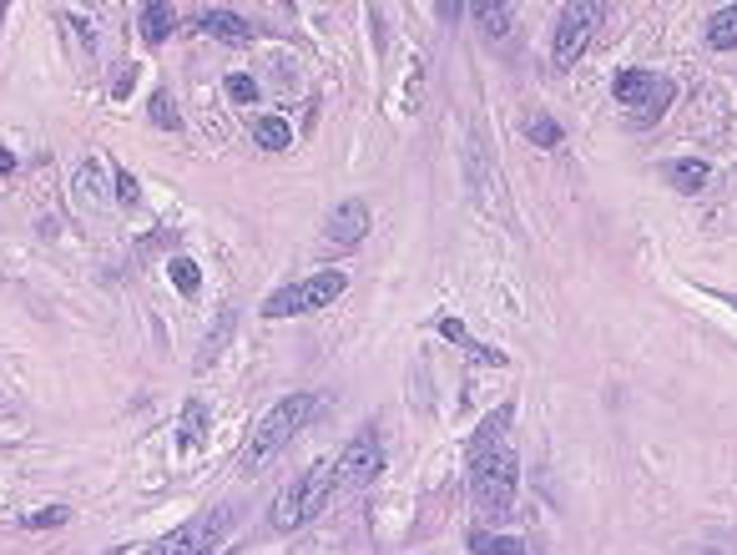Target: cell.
I'll use <instances>...</instances> for the list:
<instances>
[{
	"mask_svg": "<svg viewBox=\"0 0 737 555\" xmlns=\"http://www.w3.org/2000/svg\"><path fill=\"white\" fill-rule=\"evenodd\" d=\"M253 142L268 147V152H283V147L293 142V131H288L283 117H258V121H253Z\"/></svg>",
	"mask_w": 737,
	"mask_h": 555,
	"instance_id": "9a60e30c",
	"label": "cell"
},
{
	"mask_svg": "<svg viewBox=\"0 0 737 555\" xmlns=\"http://www.w3.org/2000/svg\"><path fill=\"white\" fill-rule=\"evenodd\" d=\"M222 87H228V97L238 101V107H258V81L253 77H228Z\"/></svg>",
	"mask_w": 737,
	"mask_h": 555,
	"instance_id": "7402d4cb",
	"label": "cell"
},
{
	"mask_svg": "<svg viewBox=\"0 0 737 555\" xmlns=\"http://www.w3.org/2000/svg\"><path fill=\"white\" fill-rule=\"evenodd\" d=\"M61 521H67V505H51V511H41V515H26L31 531H41V525H61Z\"/></svg>",
	"mask_w": 737,
	"mask_h": 555,
	"instance_id": "603a6c76",
	"label": "cell"
},
{
	"mask_svg": "<svg viewBox=\"0 0 737 555\" xmlns=\"http://www.w3.org/2000/svg\"><path fill=\"white\" fill-rule=\"evenodd\" d=\"M611 97H617V107H637V111L661 117V101H671V87L661 77H651V71L627 66V71L617 77V87H611Z\"/></svg>",
	"mask_w": 737,
	"mask_h": 555,
	"instance_id": "ba28073f",
	"label": "cell"
},
{
	"mask_svg": "<svg viewBox=\"0 0 737 555\" xmlns=\"http://www.w3.org/2000/svg\"><path fill=\"white\" fill-rule=\"evenodd\" d=\"M167 272H172V284H177V294H198V288H202V272H198V262H192V258H172V262H167Z\"/></svg>",
	"mask_w": 737,
	"mask_h": 555,
	"instance_id": "d6986e66",
	"label": "cell"
},
{
	"mask_svg": "<svg viewBox=\"0 0 737 555\" xmlns=\"http://www.w3.org/2000/svg\"><path fill=\"white\" fill-rule=\"evenodd\" d=\"M202 31L208 36H218V41H228V46H248L253 41V26L242 21L238 11H222V6H212V11H202Z\"/></svg>",
	"mask_w": 737,
	"mask_h": 555,
	"instance_id": "30bf717a",
	"label": "cell"
},
{
	"mask_svg": "<svg viewBox=\"0 0 737 555\" xmlns=\"http://www.w3.org/2000/svg\"><path fill=\"white\" fill-rule=\"evenodd\" d=\"M667 177L677 192H703L707 177H713V167L697 162V157H677V162H667Z\"/></svg>",
	"mask_w": 737,
	"mask_h": 555,
	"instance_id": "8fae6325",
	"label": "cell"
},
{
	"mask_svg": "<svg viewBox=\"0 0 737 555\" xmlns=\"http://www.w3.org/2000/svg\"><path fill=\"white\" fill-rule=\"evenodd\" d=\"M526 137H530L536 147H561V127H556L550 117H530V121H526Z\"/></svg>",
	"mask_w": 737,
	"mask_h": 555,
	"instance_id": "ffe728a7",
	"label": "cell"
},
{
	"mask_svg": "<svg viewBox=\"0 0 737 555\" xmlns=\"http://www.w3.org/2000/svg\"><path fill=\"white\" fill-rule=\"evenodd\" d=\"M0 26H6V6H0Z\"/></svg>",
	"mask_w": 737,
	"mask_h": 555,
	"instance_id": "4316f807",
	"label": "cell"
},
{
	"mask_svg": "<svg viewBox=\"0 0 737 555\" xmlns=\"http://www.w3.org/2000/svg\"><path fill=\"white\" fill-rule=\"evenodd\" d=\"M435 328H440V334H445V338H450V344H465V349H470V354H475V359H490V364H506V354H500V349H485V344H475V338H470V334H465V324H460V318H440V324H435Z\"/></svg>",
	"mask_w": 737,
	"mask_h": 555,
	"instance_id": "2e32d148",
	"label": "cell"
},
{
	"mask_svg": "<svg viewBox=\"0 0 737 555\" xmlns=\"http://www.w3.org/2000/svg\"><path fill=\"white\" fill-rule=\"evenodd\" d=\"M11 167H16V157H11V152H6V147H0V177L11 172Z\"/></svg>",
	"mask_w": 737,
	"mask_h": 555,
	"instance_id": "484cf974",
	"label": "cell"
},
{
	"mask_svg": "<svg viewBox=\"0 0 737 555\" xmlns=\"http://www.w3.org/2000/svg\"><path fill=\"white\" fill-rule=\"evenodd\" d=\"M313 414H319V394H288V399H278L273 409H268L263 419L248 429V445H242V469H258L263 459H273L278 449H283L288 439L298 435V429L309 425Z\"/></svg>",
	"mask_w": 737,
	"mask_h": 555,
	"instance_id": "3957f363",
	"label": "cell"
},
{
	"mask_svg": "<svg viewBox=\"0 0 737 555\" xmlns=\"http://www.w3.org/2000/svg\"><path fill=\"white\" fill-rule=\"evenodd\" d=\"M349 288L339 268L333 272H319V278H303V284H288L278 294L263 298V318H293V314H313V308H329L333 298Z\"/></svg>",
	"mask_w": 737,
	"mask_h": 555,
	"instance_id": "277c9868",
	"label": "cell"
},
{
	"mask_svg": "<svg viewBox=\"0 0 737 555\" xmlns=\"http://www.w3.org/2000/svg\"><path fill=\"white\" fill-rule=\"evenodd\" d=\"M222 531H228V511H218L212 521H192V525H182V531L162 535L147 555H218Z\"/></svg>",
	"mask_w": 737,
	"mask_h": 555,
	"instance_id": "52a82bcc",
	"label": "cell"
},
{
	"mask_svg": "<svg viewBox=\"0 0 737 555\" xmlns=\"http://www.w3.org/2000/svg\"><path fill=\"white\" fill-rule=\"evenodd\" d=\"M333 490H339V469H333L329 459H319V465H309L303 475L288 479L283 490H278L268 525H273V531H303L309 521H319V515L329 511Z\"/></svg>",
	"mask_w": 737,
	"mask_h": 555,
	"instance_id": "7a4b0ae2",
	"label": "cell"
},
{
	"mask_svg": "<svg viewBox=\"0 0 737 555\" xmlns=\"http://www.w3.org/2000/svg\"><path fill=\"white\" fill-rule=\"evenodd\" d=\"M172 26H177V11H172V6H162V0L142 6V41H147V46H162L167 36H172Z\"/></svg>",
	"mask_w": 737,
	"mask_h": 555,
	"instance_id": "7c38bea8",
	"label": "cell"
},
{
	"mask_svg": "<svg viewBox=\"0 0 737 555\" xmlns=\"http://www.w3.org/2000/svg\"><path fill=\"white\" fill-rule=\"evenodd\" d=\"M333 469H339V485H349V490H359V485H375L379 469H385V445H379L375 429L353 435L349 449L333 459Z\"/></svg>",
	"mask_w": 737,
	"mask_h": 555,
	"instance_id": "8992f818",
	"label": "cell"
},
{
	"mask_svg": "<svg viewBox=\"0 0 737 555\" xmlns=\"http://www.w3.org/2000/svg\"><path fill=\"white\" fill-rule=\"evenodd\" d=\"M510 419H516V409L500 404L496 414H485L480 435L470 439V495L475 511L490 515V521H506L520 485V455L510 449Z\"/></svg>",
	"mask_w": 737,
	"mask_h": 555,
	"instance_id": "6da1fadb",
	"label": "cell"
},
{
	"mask_svg": "<svg viewBox=\"0 0 737 555\" xmlns=\"http://www.w3.org/2000/svg\"><path fill=\"white\" fill-rule=\"evenodd\" d=\"M132 87H137V66H127V71L117 77V87H111V97H127Z\"/></svg>",
	"mask_w": 737,
	"mask_h": 555,
	"instance_id": "d4e9b609",
	"label": "cell"
},
{
	"mask_svg": "<svg viewBox=\"0 0 737 555\" xmlns=\"http://www.w3.org/2000/svg\"><path fill=\"white\" fill-rule=\"evenodd\" d=\"M117 197H121V202H137V177L127 172V167L117 172Z\"/></svg>",
	"mask_w": 737,
	"mask_h": 555,
	"instance_id": "cb8c5ba5",
	"label": "cell"
},
{
	"mask_svg": "<svg viewBox=\"0 0 737 555\" xmlns=\"http://www.w3.org/2000/svg\"><path fill=\"white\" fill-rule=\"evenodd\" d=\"M703 555H717V551H703Z\"/></svg>",
	"mask_w": 737,
	"mask_h": 555,
	"instance_id": "83f0119b",
	"label": "cell"
},
{
	"mask_svg": "<svg viewBox=\"0 0 737 555\" xmlns=\"http://www.w3.org/2000/svg\"><path fill=\"white\" fill-rule=\"evenodd\" d=\"M601 16H606V6H596V0H586V6H566L561 21H556V41H550L556 66H576V61H581V51L591 46V31H596Z\"/></svg>",
	"mask_w": 737,
	"mask_h": 555,
	"instance_id": "5b68a950",
	"label": "cell"
},
{
	"mask_svg": "<svg viewBox=\"0 0 737 555\" xmlns=\"http://www.w3.org/2000/svg\"><path fill=\"white\" fill-rule=\"evenodd\" d=\"M152 121H157V127H167V131L182 127V117H177V101L167 97V91H157V97H152Z\"/></svg>",
	"mask_w": 737,
	"mask_h": 555,
	"instance_id": "44dd1931",
	"label": "cell"
},
{
	"mask_svg": "<svg viewBox=\"0 0 737 555\" xmlns=\"http://www.w3.org/2000/svg\"><path fill=\"white\" fill-rule=\"evenodd\" d=\"M470 11H475V21H485V31L496 36V41L510 31V21H516V11H510L506 0H490V6H470Z\"/></svg>",
	"mask_w": 737,
	"mask_h": 555,
	"instance_id": "e0dca14e",
	"label": "cell"
},
{
	"mask_svg": "<svg viewBox=\"0 0 737 555\" xmlns=\"http://www.w3.org/2000/svg\"><path fill=\"white\" fill-rule=\"evenodd\" d=\"M707 46H713V51H733L737 46V6H727V11H717L713 21H707Z\"/></svg>",
	"mask_w": 737,
	"mask_h": 555,
	"instance_id": "5bb4252c",
	"label": "cell"
},
{
	"mask_svg": "<svg viewBox=\"0 0 737 555\" xmlns=\"http://www.w3.org/2000/svg\"><path fill=\"white\" fill-rule=\"evenodd\" d=\"M363 232H369V202L349 197V202H339L329 212V242L333 248H353V242H363Z\"/></svg>",
	"mask_w": 737,
	"mask_h": 555,
	"instance_id": "9c48e42d",
	"label": "cell"
},
{
	"mask_svg": "<svg viewBox=\"0 0 737 555\" xmlns=\"http://www.w3.org/2000/svg\"><path fill=\"white\" fill-rule=\"evenodd\" d=\"M470 551H475V555H530V545H526V541H516V535L475 531V535H470Z\"/></svg>",
	"mask_w": 737,
	"mask_h": 555,
	"instance_id": "4fadbf2b",
	"label": "cell"
},
{
	"mask_svg": "<svg viewBox=\"0 0 737 555\" xmlns=\"http://www.w3.org/2000/svg\"><path fill=\"white\" fill-rule=\"evenodd\" d=\"M202 429H208V409L198 399L182 409V449H198L202 445Z\"/></svg>",
	"mask_w": 737,
	"mask_h": 555,
	"instance_id": "ac0fdd59",
	"label": "cell"
}]
</instances>
